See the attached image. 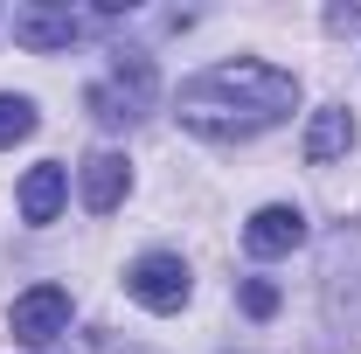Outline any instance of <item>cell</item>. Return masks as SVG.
I'll list each match as a JSON object with an SVG mask.
<instances>
[{
	"instance_id": "8fae6325",
	"label": "cell",
	"mask_w": 361,
	"mask_h": 354,
	"mask_svg": "<svg viewBox=\"0 0 361 354\" xmlns=\"http://www.w3.org/2000/svg\"><path fill=\"white\" fill-rule=\"evenodd\" d=\"M236 299H243L250 319H271V312H278V285H271V278H243V292H236Z\"/></svg>"
},
{
	"instance_id": "7c38bea8",
	"label": "cell",
	"mask_w": 361,
	"mask_h": 354,
	"mask_svg": "<svg viewBox=\"0 0 361 354\" xmlns=\"http://www.w3.org/2000/svg\"><path fill=\"white\" fill-rule=\"evenodd\" d=\"M326 28L334 35H361V7H326Z\"/></svg>"
},
{
	"instance_id": "6da1fadb",
	"label": "cell",
	"mask_w": 361,
	"mask_h": 354,
	"mask_svg": "<svg viewBox=\"0 0 361 354\" xmlns=\"http://www.w3.org/2000/svg\"><path fill=\"white\" fill-rule=\"evenodd\" d=\"M299 111V77L278 70V63H257V56H229V63H209L202 77H188L174 97V118L202 139H257L271 126H285Z\"/></svg>"
},
{
	"instance_id": "ba28073f",
	"label": "cell",
	"mask_w": 361,
	"mask_h": 354,
	"mask_svg": "<svg viewBox=\"0 0 361 354\" xmlns=\"http://www.w3.org/2000/svg\"><path fill=\"white\" fill-rule=\"evenodd\" d=\"M348 146H355V111H348V104H326V111H313V126H306V146H299V153H306L313 167H326V160H341Z\"/></svg>"
},
{
	"instance_id": "7a4b0ae2",
	"label": "cell",
	"mask_w": 361,
	"mask_h": 354,
	"mask_svg": "<svg viewBox=\"0 0 361 354\" xmlns=\"http://www.w3.org/2000/svg\"><path fill=\"white\" fill-rule=\"evenodd\" d=\"M153 56H139V49H118L111 56V70L90 84V118H104V126H139L146 111H153Z\"/></svg>"
},
{
	"instance_id": "8992f818",
	"label": "cell",
	"mask_w": 361,
	"mask_h": 354,
	"mask_svg": "<svg viewBox=\"0 0 361 354\" xmlns=\"http://www.w3.org/2000/svg\"><path fill=\"white\" fill-rule=\"evenodd\" d=\"M306 243V216L292 209V202H264L257 216L243 222V250L250 257H285V250H299Z\"/></svg>"
},
{
	"instance_id": "52a82bcc",
	"label": "cell",
	"mask_w": 361,
	"mask_h": 354,
	"mask_svg": "<svg viewBox=\"0 0 361 354\" xmlns=\"http://www.w3.org/2000/svg\"><path fill=\"white\" fill-rule=\"evenodd\" d=\"M77 188H84V209H90V216H111V209L126 202V188H133V167H126V153L97 146V153L84 160V174H77Z\"/></svg>"
},
{
	"instance_id": "30bf717a",
	"label": "cell",
	"mask_w": 361,
	"mask_h": 354,
	"mask_svg": "<svg viewBox=\"0 0 361 354\" xmlns=\"http://www.w3.org/2000/svg\"><path fill=\"white\" fill-rule=\"evenodd\" d=\"M35 133V104L28 97H14V90H0V146H14V139Z\"/></svg>"
},
{
	"instance_id": "9c48e42d",
	"label": "cell",
	"mask_w": 361,
	"mask_h": 354,
	"mask_svg": "<svg viewBox=\"0 0 361 354\" xmlns=\"http://www.w3.org/2000/svg\"><path fill=\"white\" fill-rule=\"evenodd\" d=\"M63 195H70V174L56 167V160H42V167H28V181H21V222H56V209H63Z\"/></svg>"
},
{
	"instance_id": "3957f363",
	"label": "cell",
	"mask_w": 361,
	"mask_h": 354,
	"mask_svg": "<svg viewBox=\"0 0 361 354\" xmlns=\"http://www.w3.org/2000/svg\"><path fill=\"white\" fill-rule=\"evenodd\" d=\"M126 292H133L146 312H180L188 292H195V278H188V264H180L174 250H146V257L126 271Z\"/></svg>"
},
{
	"instance_id": "5b68a950",
	"label": "cell",
	"mask_w": 361,
	"mask_h": 354,
	"mask_svg": "<svg viewBox=\"0 0 361 354\" xmlns=\"http://www.w3.org/2000/svg\"><path fill=\"white\" fill-rule=\"evenodd\" d=\"M84 35V14H70V7H14V42L35 49V56H56V49H70Z\"/></svg>"
},
{
	"instance_id": "277c9868",
	"label": "cell",
	"mask_w": 361,
	"mask_h": 354,
	"mask_svg": "<svg viewBox=\"0 0 361 354\" xmlns=\"http://www.w3.org/2000/svg\"><path fill=\"white\" fill-rule=\"evenodd\" d=\"M7 334L21 348H56V334H70V292L63 285H35L7 306Z\"/></svg>"
}]
</instances>
